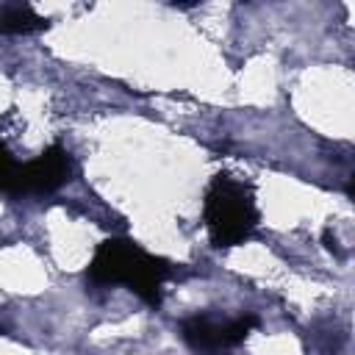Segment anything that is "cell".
Returning a JSON list of instances; mask_svg holds the SVG:
<instances>
[{"instance_id": "cell-3", "label": "cell", "mask_w": 355, "mask_h": 355, "mask_svg": "<svg viewBox=\"0 0 355 355\" xmlns=\"http://www.w3.org/2000/svg\"><path fill=\"white\" fill-rule=\"evenodd\" d=\"M72 175V161L69 153L61 144L47 147L42 155H36L33 161H25L17 166L8 189L3 194L11 197H33V194H53L55 189H61Z\"/></svg>"}, {"instance_id": "cell-6", "label": "cell", "mask_w": 355, "mask_h": 355, "mask_svg": "<svg viewBox=\"0 0 355 355\" xmlns=\"http://www.w3.org/2000/svg\"><path fill=\"white\" fill-rule=\"evenodd\" d=\"M17 166H19V164L11 158L8 147L0 141V191L8 189V183H11V178H14V172H17Z\"/></svg>"}, {"instance_id": "cell-7", "label": "cell", "mask_w": 355, "mask_h": 355, "mask_svg": "<svg viewBox=\"0 0 355 355\" xmlns=\"http://www.w3.org/2000/svg\"><path fill=\"white\" fill-rule=\"evenodd\" d=\"M324 247L338 252V241H336V233H333V230H324Z\"/></svg>"}, {"instance_id": "cell-2", "label": "cell", "mask_w": 355, "mask_h": 355, "mask_svg": "<svg viewBox=\"0 0 355 355\" xmlns=\"http://www.w3.org/2000/svg\"><path fill=\"white\" fill-rule=\"evenodd\" d=\"M202 216L214 247L244 244L258 227V205L252 186L230 175H216L205 191Z\"/></svg>"}, {"instance_id": "cell-1", "label": "cell", "mask_w": 355, "mask_h": 355, "mask_svg": "<svg viewBox=\"0 0 355 355\" xmlns=\"http://www.w3.org/2000/svg\"><path fill=\"white\" fill-rule=\"evenodd\" d=\"M169 275V263L144 252L130 239H108L94 250V258L86 269V283L92 288L128 286L147 305L161 302V286Z\"/></svg>"}, {"instance_id": "cell-5", "label": "cell", "mask_w": 355, "mask_h": 355, "mask_svg": "<svg viewBox=\"0 0 355 355\" xmlns=\"http://www.w3.org/2000/svg\"><path fill=\"white\" fill-rule=\"evenodd\" d=\"M47 25H50V19L36 14V8L28 3H3L0 6V33L3 36H25V33L44 31Z\"/></svg>"}, {"instance_id": "cell-4", "label": "cell", "mask_w": 355, "mask_h": 355, "mask_svg": "<svg viewBox=\"0 0 355 355\" xmlns=\"http://www.w3.org/2000/svg\"><path fill=\"white\" fill-rule=\"evenodd\" d=\"M252 327H258L255 313H241L233 319H216L211 313H194V316L183 319L180 336L197 352H216V349H227V347L241 344Z\"/></svg>"}]
</instances>
